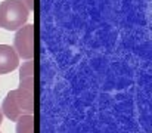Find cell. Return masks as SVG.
Returning a JSON list of instances; mask_svg holds the SVG:
<instances>
[{
    "label": "cell",
    "instance_id": "cell-2",
    "mask_svg": "<svg viewBox=\"0 0 152 133\" xmlns=\"http://www.w3.org/2000/svg\"><path fill=\"white\" fill-rule=\"evenodd\" d=\"M30 12L22 0H3L0 3V28L6 31L19 30L27 24Z\"/></svg>",
    "mask_w": 152,
    "mask_h": 133
},
{
    "label": "cell",
    "instance_id": "cell-7",
    "mask_svg": "<svg viewBox=\"0 0 152 133\" xmlns=\"http://www.w3.org/2000/svg\"><path fill=\"white\" fill-rule=\"evenodd\" d=\"M25 4H27V7L30 9V10H34V6H36V3H34V0H22Z\"/></svg>",
    "mask_w": 152,
    "mask_h": 133
},
{
    "label": "cell",
    "instance_id": "cell-1",
    "mask_svg": "<svg viewBox=\"0 0 152 133\" xmlns=\"http://www.w3.org/2000/svg\"><path fill=\"white\" fill-rule=\"evenodd\" d=\"M0 109L10 121H16L22 115H34V93L19 87L13 89L4 96Z\"/></svg>",
    "mask_w": 152,
    "mask_h": 133
},
{
    "label": "cell",
    "instance_id": "cell-4",
    "mask_svg": "<svg viewBox=\"0 0 152 133\" xmlns=\"http://www.w3.org/2000/svg\"><path fill=\"white\" fill-rule=\"evenodd\" d=\"M19 65V56L9 44H0V76L16 70Z\"/></svg>",
    "mask_w": 152,
    "mask_h": 133
},
{
    "label": "cell",
    "instance_id": "cell-6",
    "mask_svg": "<svg viewBox=\"0 0 152 133\" xmlns=\"http://www.w3.org/2000/svg\"><path fill=\"white\" fill-rule=\"evenodd\" d=\"M16 133H34V115H22L16 121Z\"/></svg>",
    "mask_w": 152,
    "mask_h": 133
},
{
    "label": "cell",
    "instance_id": "cell-5",
    "mask_svg": "<svg viewBox=\"0 0 152 133\" xmlns=\"http://www.w3.org/2000/svg\"><path fill=\"white\" fill-rule=\"evenodd\" d=\"M36 67L34 59H27L19 67V89L28 90L31 93H36V76H34Z\"/></svg>",
    "mask_w": 152,
    "mask_h": 133
},
{
    "label": "cell",
    "instance_id": "cell-8",
    "mask_svg": "<svg viewBox=\"0 0 152 133\" xmlns=\"http://www.w3.org/2000/svg\"><path fill=\"white\" fill-rule=\"evenodd\" d=\"M1 121H3V114H1V109H0V126H1Z\"/></svg>",
    "mask_w": 152,
    "mask_h": 133
},
{
    "label": "cell",
    "instance_id": "cell-3",
    "mask_svg": "<svg viewBox=\"0 0 152 133\" xmlns=\"http://www.w3.org/2000/svg\"><path fill=\"white\" fill-rule=\"evenodd\" d=\"M36 28L33 24H25L16 30L13 39V49L16 55L22 59H34L36 55Z\"/></svg>",
    "mask_w": 152,
    "mask_h": 133
}]
</instances>
